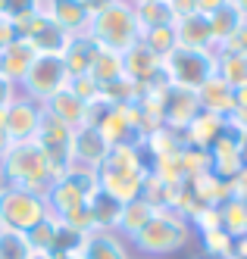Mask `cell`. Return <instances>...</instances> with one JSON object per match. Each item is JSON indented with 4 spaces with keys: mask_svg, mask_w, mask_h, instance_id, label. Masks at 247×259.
I'll use <instances>...</instances> for the list:
<instances>
[{
    "mask_svg": "<svg viewBox=\"0 0 247 259\" xmlns=\"http://www.w3.org/2000/svg\"><path fill=\"white\" fill-rule=\"evenodd\" d=\"M97 50H100V44L91 38V34L85 31V34H72V38L66 41V47H63V63H66V72H69V78H79V75H88L91 72V63H94V57H97Z\"/></svg>",
    "mask_w": 247,
    "mask_h": 259,
    "instance_id": "15",
    "label": "cell"
},
{
    "mask_svg": "<svg viewBox=\"0 0 247 259\" xmlns=\"http://www.w3.org/2000/svg\"><path fill=\"white\" fill-rule=\"evenodd\" d=\"M225 122H229V119H222L216 113H203V109H200L197 119L185 128V141L191 147H200V150H210V147L216 144V138L222 135Z\"/></svg>",
    "mask_w": 247,
    "mask_h": 259,
    "instance_id": "20",
    "label": "cell"
},
{
    "mask_svg": "<svg viewBox=\"0 0 247 259\" xmlns=\"http://www.w3.org/2000/svg\"><path fill=\"white\" fill-rule=\"evenodd\" d=\"M100 194V181H97V169H75L50 184V191L44 194L47 197V209L53 219H60L63 225L75 228V231H85L91 234V222H88V206L91 200Z\"/></svg>",
    "mask_w": 247,
    "mask_h": 259,
    "instance_id": "1",
    "label": "cell"
},
{
    "mask_svg": "<svg viewBox=\"0 0 247 259\" xmlns=\"http://www.w3.org/2000/svg\"><path fill=\"white\" fill-rule=\"evenodd\" d=\"M34 144L41 150H63V147H72V128L63 125L60 119H53L50 113L41 116V125H38Z\"/></svg>",
    "mask_w": 247,
    "mask_h": 259,
    "instance_id": "26",
    "label": "cell"
},
{
    "mask_svg": "<svg viewBox=\"0 0 247 259\" xmlns=\"http://www.w3.org/2000/svg\"><path fill=\"white\" fill-rule=\"evenodd\" d=\"M219 69V53L216 50H188V47H175L169 57L163 60V72L172 88H185V91H200L206 81L216 75Z\"/></svg>",
    "mask_w": 247,
    "mask_h": 259,
    "instance_id": "5",
    "label": "cell"
},
{
    "mask_svg": "<svg viewBox=\"0 0 247 259\" xmlns=\"http://www.w3.org/2000/svg\"><path fill=\"white\" fill-rule=\"evenodd\" d=\"M232 194L241 197V200H247V162H244V169L232 178Z\"/></svg>",
    "mask_w": 247,
    "mask_h": 259,
    "instance_id": "42",
    "label": "cell"
},
{
    "mask_svg": "<svg viewBox=\"0 0 247 259\" xmlns=\"http://www.w3.org/2000/svg\"><path fill=\"white\" fill-rule=\"evenodd\" d=\"M110 153V144L94 125H79L72 132V162L82 169H100L103 156Z\"/></svg>",
    "mask_w": 247,
    "mask_h": 259,
    "instance_id": "11",
    "label": "cell"
},
{
    "mask_svg": "<svg viewBox=\"0 0 247 259\" xmlns=\"http://www.w3.org/2000/svg\"><path fill=\"white\" fill-rule=\"evenodd\" d=\"M50 215L47 209V197L28 191V188H10L0 194V225L13 228V231H22L28 234L38 222H44Z\"/></svg>",
    "mask_w": 247,
    "mask_h": 259,
    "instance_id": "6",
    "label": "cell"
},
{
    "mask_svg": "<svg viewBox=\"0 0 247 259\" xmlns=\"http://www.w3.org/2000/svg\"><path fill=\"white\" fill-rule=\"evenodd\" d=\"M16 97H19V84H13L10 78L0 75V106H10Z\"/></svg>",
    "mask_w": 247,
    "mask_h": 259,
    "instance_id": "41",
    "label": "cell"
},
{
    "mask_svg": "<svg viewBox=\"0 0 247 259\" xmlns=\"http://www.w3.org/2000/svg\"><path fill=\"white\" fill-rule=\"evenodd\" d=\"M88 34L100 47L116 50V53H125L128 47H135L141 41V28H138V19H135V7H131L128 0H116V4L107 7L103 13L91 16Z\"/></svg>",
    "mask_w": 247,
    "mask_h": 259,
    "instance_id": "3",
    "label": "cell"
},
{
    "mask_svg": "<svg viewBox=\"0 0 247 259\" xmlns=\"http://www.w3.org/2000/svg\"><path fill=\"white\" fill-rule=\"evenodd\" d=\"M238 253H247V234H244V237L238 240Z\"/></svg>",
    "mask_w": 247,
    "mask_h": 259,
    "instance_id": "51",
    "label": "cell"
},
{
    "mask_svg": "<svg viewBox=\"0 0 247 259\" xmlns=\"http://www.w3.org/2000/svg\"><path fill=\"white\" fill-rule=\"evenodd\" d=\"M175 41L179 47L188 50H216L213 47V31H210V19L200 13H191L185 19H175Z\"/></svg>",
    "mask_w": 247,
    "mask_h": 259,
    "instance_id": "18",
    "label": "cell"
},
{
    "mask_svg": "<svg viewBox=\"0 0 247 259\" xmlns=\"http://www.w3.org/2000/svg\"><path fill=\"white\" fill-rule=\"evenodd\" d=\"M232 7H235L241 16H244V19H247V0H232Z\"/></svg>",
    "mask_w": 247,
    "mask_h": 259,
    "instance_id": "47",
    "label": "cell"
},
{
    "mask_svg": "<svg viewBox=\"0 0 247 259\" xmlns=\"http://www.w3.org/2000/svg\"><path fill=\"white\" fill-rule=\"evenodd\" d=\"M41 116H44V106L41 103H34V100H28V97L19 94L7 106V128H4V135L10 138V144L34 141L38 125H41Z\"/></svg>",
    "mask_w": 247,
    "mask_h": 259,
    "instance_id": "9",
    "label": "cell"
},
{
    "mask_svg": "<svg viewBox=\"0 0 247 259\" xmlns=\"http://www.w3.org/2000/svg\"><path fill=\"white\" fill-rule=\"evenodd\" d=\"M131 7H135V19L141 31L160 28V25H175V16L166 0H147V4H131Z\"/></svg>",
    "mask_w": 247,
    "mask_h": 259,
    "instance_id": "29",
    "label": "cell"
},
{
    "mask_svg": "<svg viewBox=\"0 0 247 259\" xmlns=\"http://www.w3.org/2000/svg\"><path fill=\"white\" fill-rule=\"evenodd\" d=\"M219 225L229 237H235V244H238V240L247 234V200H241L235 194L225 197L219 203Z\"/></svg>",
    "mask_w": 247,
    "mask_h": 259,
    "instance_id": "23",
    "label": "cell"
},
{
    "mask_svg": "<svg viewBox=\"0 0 247 259\" xmlns=\"http://www.w3.org/2000/svg\"><path fill=\"white\" fill-rule=\"evenodd\" d=\"M41 57L25 38H16L7 50H0V75L10 78L13 84H22V78L28 75V69L34 66V60Z\"/></svg>",
    "mask_w": 247,
    "mask_h": 259,
    "instance_id": "14",
    "label": "cell"
},
{
    "mask_svg": "<svg viewBox=\"0 0 247 259\" xmlns=\"http://www.w3.org/2000/svg\"><path fill=\"white\" fill-rule=\"evenodd\" d=\"M197 100H200L203 113H216L222 119H232V113H235V88L219 75H213L197 91Z\"/></svg>",
    "mask_w": 247,
    "mask_h": 259,
    "instance_id": "16",
    "label": "cell"
},
{
    "mask_svg": "<svg viewBox=\"0 0 247 259\" xmlns=\"http://www.w3.org/2000/svg\"><path fill=\"white\" fill-rule=\"evenodd\" d=\"M28 256H31L28 234L0 225V259H28Z\"/></svg>",
    "mask_w": 247,
    "mask_h": 259,
    "instance_id": "34",
    "label": "cell"
},
{
    "mask_svg": "<svg viewBox=\"0 0 247 259\" xmlns=\"http://www.w3.org/2000/svg\"><path fill=\"white\" fill-rule=\"evenodd\" d=\"M69 84V72H66V63L63 57L56 53H41L34 60V66L28 69V75L19 84V94L34 100V103H44L47 97H53L56 91H63Z\"/></svg>",
    "mask_w": 247,
    "mask_h": 259,
    "instance_id": "7",
    "label": "cell"
},
{
    "mask_svg": "<svg viewBox=\"0 0 247 259\" xmlns=\"http://www.w3.org/2000/svg\"><path fill=\"white\" fill-rule=\"evenodd\" d=\"M7 150H10V138L0 132V159H4V153H7Z\"/></svg>",
    "mask_w": 247,
    "mask_h": 259,
    "instance_id": "46",
    "label": "cell"
},
{
    "mask_svg": "<svg viewBox=\"0 0 247 259\" xmlns=\"http://www.w3.org/2000/svg\"><path fill=\"white\" fill-rule=\"evenodd\" d=\"M141 44H144L150 53H154V57L166 60L169 53L179 47V41H175V25H160V28H147V31H141Z\"/></svg>",
    "mask_w": 247,
    "mask_h": 259,
    "instance_id": "30",
    "label": "cell"
},
{
    "mask_svg": "<svg viewBox=\"0 0 247 259\" xmlns=\"http://www.w3.org/2000/svg\"><path fill=\"white\" fill-rule=\"evenodd\" d=\"M44 4H47V0H38V7H44Z\"/></svg>",
    "mask_w": 247,
    "mask_h": 259,
    "instance_id": "55",
    "label": "cell"
},
{
    "mask_svg": "<svg viewBox=\"0 0 247 259\" xmlns=\"http://www.w3.org/2000/svg\"><path fill=\"white\" fill-rule=\"evenodd\" d=\"M0 178H4L10 188H28V191H38V194L50 191L44 156H41L34 141L10 144V150L4 153V159H0Z\"/></svg>",
    "mask_w": 247,
    "mask_h": 259,
    "instance_id": "4",
    "label": "cell"
},
{
    "mask_svg": "<svg viewBox=\"0 0 247 259\" xmlns=\"http://www.w3.org/2000/svg\"><path fill=\"white\" fill-rule=\"evenodd\" d=\"M82 259H131V244L125 237H119L116 231H91L82 240Z\"/></svg>",
    "mask_w": 247,
    "mask_h": 259,
    "instance_id": "12",
    "label": "cell"
},
{
    "mask_svg": "<svg viewBox=\"0 0 247 259\" xmlns=\"http://www.w3.org/2000/svg\"><path fill=\"white\" fill-rule=\"evenodd\" d=\"M56 237H60V222L53 215H47L44 222H38V225L28 231V244H31V250L53 253L56 250Z\"/></svg>",
    "mask_w": 247,
    "mask_h": 259,
    "instance_id": "33",
    "label": "cell"
},
{
    "mask_svg": "<svg viewBox=\"0 0 247 259\" xmlns=\"http://www.w3.org/2000/svg\"><path fill=\"white\" fill-rule=\"evenodd\" d=\"M16 38H19V34H16V25H13V19L0 13V50H7V47L16 41Z\"/></svg>",
    "mask_w": 247,
    "mask_h": 259,
    "instance_id": "39",
    "label": "cell"
},
{
    "mask_svg": "<svg viewBox=\"0 0 247 259\" xmlns=\"http://www.w3.org/2000/svg\"><path fill=\"white\" fill-rule=\"evenodd\" d=\"M200 113V100L197 91H185V88H172L163 94V125L175 128V132H185Z\"/></svg>",
    "mask_w": 247,
    "mask_h": 259,
    "instance_id": "10",
    "label": "cell"
},
{
    "mask_svg": "<svg viewBox=\"0 0 247 259\" xmlns=\"http://www.w3.org/2000/svg\"><path fill=\"white\" fill-rule=\"evenodd\" d=\"M38 0H0V13L10 16V19H22V16L38 13Z\"/></svg>",
    "mask_w": 247,
    "mask_h": 259,
    "instance_id": "38",
    "label": "cell"
},
{
    "mask_svg": "<svg viewBox=\"0 0 247 259\" xmlns=\"http://www.w3.org/2000/svg\"><path fill=\"white\" fill-rule=\"evenodd\" d=\"M150 215H154V206H150L144 197L131 200V203H122L119 222H116V234L125 237V240H131V237H135V234L147 225V222H150Z\"/></svg>",
    "mask_w": 247,
    "mask_h": 259,
    "instance_id": "22",
    "label": "cell"
},
{
    "mask_svg": "<svg viewBox=\"0 0 247 259\" xmlns=\"http://www.w3.org/2000/svg\"><path fill=\"white\" fill-rule=\"evenodd\" d=\"M194 259H213V256H206V253H197V256H194Z\"/></svg>",
    "mask_w": 247,
    "mask_h": 259,
    "instance_id": "53",
    "label": "cell"
},
{
    "mask_svg": "<svg viewBox=\"0 0 247 259\" xmlns=\"http://www.w3.org/2000/svg\"><path fill=\"white\" fill-rule=\"evenodd\" d=\"M88 75L97 81L100 88H103V84H113V81H119V78H125L122 53L100 47V50H97V57H94V63H91V72H88Z\"/></svg>",
    "mask_w": 247,
    "mask_h": 259,
    "instance_id": "28",
    "label": "cell"
},
{
    "mask_svg": "<svg viewBox=\"0 0 247 259\" xmlns=\"http://www.w3.org/2000/svg\"><path fill=\"white\" fill-rule=\"evenodd\" d=\"M28 259H53V253H41V250H31Z\"/></svg>",
    "mask_w": 247,
    "mask_h": 259,
    "instance_id": "49",
    "label": "cell"
},
{
    "mask_svg": "<svg viewBox=\"0 0 247 259\" xmlns=\"http://www.w3.org/2000/svg\"><path fill=\"white\" fill-rule=\"evenodd\" d=\"M160 57H154L141 41L135 44V47H128L125 53H122V69H125V75L131 78V81H138V84H144L154 72L160 69Z\"/></svg>",
    "mask_w": 247,
    "mask_h": 259,
    "instance_id": "21",
    "label": "cell"
},
{
    "mask_svg": "<svg viewBox=\"0 0 247 259\" xmlns=\"http://www.w3.org/2000/svg\"><path fill=\"white\" fill-rule=\"evenodd\" d=\"M7 128V106H0V132Z\"/></svg>",
    "mask_w": 247,
    "mask_h": 259,
    "instance_id": "50",
    "label": "cell"
},
{
    "mask_svg": "<svg viewBox=\"0 0 247 259\" xmlns=\"http://www.w3.org/2000/svg\"><path fill=\"white\" fill-rule=\"evenodd\" d=\"M119 209L122 203H116L113 197H107L103 191L91 200L88 206V222H91V231H116V222H119Z\"/></svg>",
    "mask_w": 247,
    "mask_h": 259,
    "instance_id": "27",
    "label": "cell"
},
{
    "mask_svg": "<svg viewBox=\"0 0 247 259\" xmlns=\"http://www.w3.org/2000/svg\"><path fill=\"white\" fill-rule=\"evenodd\" d=\"M194 240V228L185 215L172 209H154L147 225L128 240L131 253L144 259H169L172 253H182Z\"/></svg>",
    "mask_w": 247,
    "mask_h": 259,
    "instance_id": "2",
    "label": "cell"
},
{
    "mask_svg": "<svg viewBox=\"0 0 247 259\" xmlns=\"http://www.w3.org/2000/svg\"><path fill=\"white\" fill-rule=\"evenodd\" d=\"M131 259H144V256H131Z\"/></svg>",
    "mask_w": 247,
    "mask_h": 259,
    "instance_id": "56",
    "label": "cell"
},
{
    "mask_svg": "<svg viewBox=\"0 0 247 259\" xmlns=\"http://www.w3.org/2000/svg\"><path fill=\"white\" fill-rule=\"evenodd\" d=\"M13 25H16L19 38H25L38 53H56V57H60L66 41H69V34L41 10L31 13V16H22V19H13Z\"/></svg>",
    "mask_w": 247,
    "mask_h": 259,
    "instance_id": "8",
    "label": "cell"
},
{
    "mask_svg": "<svg viewBox=\"0 0 247 259\" xmlns=\"http://www.w3.org/2000/svg\"><path fill=\"white\" fill-rule=\"evenodd\" d=\"M97 172L110 175H147V156L144 147H110V153L103 156Z\"/></svg>",
    "mask_w": 247,
    "mask_h": 259,
    "instance_id": "17",
    "label": "cell"
},
{
    "mask_svg": "<svg viewBox=\"0 0 247 259\" xmlns=\"http://www.w3.org/2000/svg\"><path fill=\"white\" fill-rule=\"evenodd\" d=\"M229 259H247V253H238V250H235V253H232Z\"/></svg>",
    "mask_w": 247,
    "mask_h": 259,
    "instance_id": "52",
    "label": "cell"
},
{
    "mask_svg": "<svg viewBox=\"0 0 247 259\" xmlns=\"http://www.w3.org/2000/svg\"><path fill=\"white\" fill-rule=\"evenodd\" d=\"M128 4H147V0H128Z\"/></svg>",
    "mask_w": 247,
    "mask_h": 259,
    "instance_id": "54",
    "label": "cell"
},
{
    "mask_svg": "<svg viewBox=\"0 0 247 259\" xmlns=\"http://www.w3.org/2000/svg\"><path fill=\"white\" fill-rule=\"evenodd\" d=\"M166 4H169V10H172L175 19H185V16L197 13V4H194V0H166Z\"/></svg>",
    "mask_w": 247,
    "mask_h": 259,
    "instance_id": "40",
    "label": "cell"
},
{
    "mask_svg": "<svg viewBox=\"0 0 247 259\" xmlns=\"http://www.w3.org/2000/svg\"><path fill=\"white\" fill-rule=\"evenodd\" d=\"M69 91L79 100H85V103H91V100H97L100 97V84L94 81L91 75H79V78H69Z\"/></svg>",
    "mask_w": 247,
    "mask_h": 259,
    "instance_id": "37",
    "label": "cell"
},
{
    "mask_svg": "<svg viewBox=\"0 0 247 259\" xmlns=\"http://www.w3.org/2000/svg\"><path fill=\"white\" fill-rule=\"evenodd\" d=\"M194 4H197V13H200V16H213V13L222 10L225 4H232V0H194Z\"/></svg>",
    "mask_w": 247,
    "mask_h": 259,
    "instance_id": "43",
    "label": "cell"
},
{
    "mask_svg": "<svg viewBox=\"0 0 247 259\" xmlns=\"http://www.w3.org/2000/svg\"><path fill=\"white\" fill-rule=\"evenodd\" d=\"M41 106H44V113H50L53 119H60L63 125H69L72 132H75L79 125H85V109H88V103L75 97L72 91H69V84H66L63 91H56L53 97H47Z\"/></svg>",
    "mask_w": 247,
    "mask_h": 259,
    "instance_id": "19",
    "label": "cell"
},
{
    "mask_svg": "<svg viewBox=\"0 0 247 259\" xmlns=\"http://www.w3.org/2000/svg\"><path fill=\"white\" fill-rule=\"evenodd\" d=\"M216 75L225 78L232 88H244L247 84V53H219Z\"/></svg>",
    "mask_w": 247,
    "mask_h": 259,
    "instance_id": "31",
    "label": "cell"
},
{
    "mask_svg": "<svg viewBox=\"0 0 247 259\" xmlns=\"http://www.w3.org/2000/svg\"><path fill=\"white\" fill-rule=\"evenodd\" d=\"M53 259H82V256H79V250H75V253H53Z\"/></svg>",
    "mask_w": 247,
    "mask_h": 259,
    "instance_id": "48",
    "label": "cell"
},
{
    "mask_svg": "<svg viewBox=\"0 0 247 259\" xmlns=\"http://www.w3.org/2000/svg\"><path fill=\"white\" fill-rule=\"evenodd\" d=\"M41 13H47L69 38L72 34H85L91 25V13L82 7V0H47L41 7Z\"/></svg>",
    "mask_w": 247,
    "mask_h": 259,
    "instance_id": "13",
    "label": "cell"
},
{
    "mask_svg": "<svg viewBox=\"0 0 247 259\" xmlns=\"http://www.w3.org/2000/svg\"><path fill=\"white\" fill-rule=\"evenodd\" d=\"M200 237V253L206 256H213V259H229L238 244H235V237H229L222 228H213V231H206V234H197Z\"/></svg>",
    "mask_w": 247,
    "mask_h": 259,
    "instance_id": "32",
    "label": "cell"
},
{
    "mask_svg": "<svg viewBox=\"0 0 247 259\" xmlns=\"http://www.w3.org/2000/svg\"><path fill=\"white\" fill-rule=\"evenodd\" d=\"M116 4V0H82V7L91 13V16H97V13H103L107 7H113Z\"/></svg>",
    "mask_w": 247,
    "mask_h": 259,
    "instance_id": "44",
    "label": "cell"
},
{
    "mask_svg": "<svg viewBox=\"0 0 247 259\" xmlns=\"http://www.w3.org/2000/svg\"><path fill=\"white\" fill-rule=\"evenodd\" d=\"M182 165H185V175L194 178L200 172H210L213 169V156H210V150H200V147L188 144L185 150H182Z\"/></svg>",
    "mask_w": 247,
    "mask_h": 259,
    "instance_id": "35",
    "label": "cell"
},
{
    "mask_svg": "<svg viewBox=\"0 0 247 259\" xmlns=\"http://www.w3.org/2000/svg\"><path fill=\"white\" fill-rule=\"evenodd\" d=\"M206 19H210V31H213V47L219 50V47H225L229 44L235 34H238V28L247 22L244 16L232 7V4H225L222 10H216L213 16H206Z\"/></svg>",
    "mask_w": 247,
    "mask_h": 259,
    "instance_id": "24",
    "label": "cell"
},
{
    "mask_svg": "<svg viewBox=\"0 0 247 259\" xmlns=\"http://www.w3.org/2000/svg\"><path fill=\"white\" fill-rule=\"evenodd\" d=\"M185 147H188L185 132H175V128H166V125L154 128V132L144 138V150H147L150 159L169 156V153H179V150H185Z\"/></svg>",
    "mask_w": 247,
    "mask_h": 259,
    "instance_id": "25",
    "label": "cell"
},
{
    "mask_svg": "<svg viewBox=\"0 0 247 259\" xmlns=\"http://www.w3.org/2000/svg\"><path fill=\"white\" fill-rule=\"evenodd\" d=\"M241 159L247 162V128H241Z\"/></svg>",
    "mask_w": 247,
    "mask_h": 259,
    "instance_id": "45",
    "label": "cell"
},
{
    "mask_svg": "<svg viewBox=\"0 0 247 259\" xmlns=\"http://www.w3.org/2000/svg\"><path fill=\"white\" fill-rule=\"evenodd\" d=\"M188 222H191L194 234H206V231H213V228H222L219 225V206H203V209H197Z\"/></svg>",
    "mask_w": 247,
    "mask_h": 259,
    "instance_id": "36",
    "label": "cell"
}]
</instances>
